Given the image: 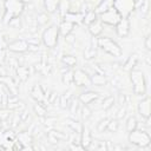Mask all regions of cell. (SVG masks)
<instances>
[{
    "instance_id": "277c9868",
    "label": "cell",
    "mask_w": 151,
    "mask_h": 151,
    "mask_svg": "<svg viewBox=\"0 0 151 151\" xmlns=\"http://www.w3.org/2000/svg\"><path fill=\"white\" fill-rule=\"evenodd\" d=\"M113 7L118 11L122 18H126L134 8L133 0H113Z\"/></svg>"
},
{
    "instance_id": "8992f818",
    "label": "cell",
    "mask_w": 151,
    "mask_h": 151,
    "mask_svg": "<svg viewBox=\"0 0 151 151\" xmlns=\"http://www.w3.org/2000/svg\"><path fill=\"white\" fill-rule=\"evenodd\" d=\"M100 20H101V22H105V24H107V25H117V22L122 19V15L118 13V11L112 6L111 8H109L107 11H105V12H103L101 14H100Z\"/></svg>"
},
{
    "instance_id": "8fae6325",
    "label": "cell",
    "mask_w": 151,
    "mask_h": 151,
    "mask_svg": "<svg viewBox=\"0 0 151 151\" xmlns=\"http://www.w3.org/2000/svg\"><path fill=\"white\" fill-rule=\"evenodd\" d=\"M88 29L93 35H98L103 31V26L99 20H93L91 24H88Z\"/></svg>"
},
{
    "instance_id": "4fadbf2b",
    "label": "cell",
    "mask_w": 151,
    "mask_h": 151,
    "mask_svg": "<svg viewBox=\"0 0 151 151\" xmlns=\"http://www.w3.org/2000/svg\"><path fill=\"white\" fill-rule=\"evenodd\" d=\"M72 26H73V24H72L71 21L65 20L64 22H61V25H60L59 29H60V32H61L64 35H67V34L72 31Z\"/></svg>"
},
{
    "instance_id": "3957f363",
    "label": "cell",
    "mask_w": 151,
    "mask_h": 151,
    "mask_svg": "<svg viewBox=\"0 0 151 151\" xmlns=\"http://www.w3.org/2000/svg\"><path fill=\"white\" fill-rule=\"evenodd\" d=\"M98 45H99V47L103 51H105L106 53L111 54L112 57H120L122 55V48H120V46L116 41H113L112 39L107 38V37L99 38L98 39Z\"/></svg>"
},
{
    "instance_id": "9a60e30c",
    "label": "cell",
    "mask_w": 151,
    "mask_h": 151,
    "mask_svg": "<svg viewBox=\"0 0 151 151\" xmlns=\"http://www.w3.org/2000/svg\"><path fill=\"white\" fill-rule=\"evenodd\" d=\"M136 126H137V120H136V118H133V117L129 118V120H127V130H129V131H132V130L136 129Z\"/></svg>"
},
{
    "instance_id": "6da1fadb",
    "label": "cell",
    "mask_w": 151,
    "mask_h": 151,
    "mask_svg": "<svg viewBox=\"0 0 151 151\" xmlns=\"http://www.w3.org/2000/svg\"><path fill=\"white\" fill-rule=\"evenodd\" d=\"M129 140L131 144L136 145V146H139V147H146L150 145L151 143V137L150 134L144 131V130H132L130 131V134H129Z\"/></svg>"
},
{
    "instance_id": "2e32d148",
    "label": "cell",
    "mask_w": 151,
    "mask_h": 151,
    "mask_svg": "<svg viewBox=\"0 0 151 151\" xmlns=\"http://www.w3.org/2000/svg\"><path fill=\"white\" fill-rule=\"evenodd\" d=\"M66 58H64V61L68 65V66H72V65H74L76 64V59L73 58V57H71V55H65Z\"/></svg>"
},
{
    "instance_id": "ba28073f",
    "label": "cell",
    "mask_w": 151,
    "mask_h": 151,
    "mask_svg": "<svg viewBox=\"0 0 151 151\" xmlns=\"http://www.w3.org/2000/svg\"><path fill=\"white\" fill-rule=\"evenodd\" d=\"M73 80L74 83L78 85V86H90L91 84V79L87 77V74L81 71V70H78L74 72V76H73Z\"/></svg>"
},
{
    "instance_id": "5b68a950",
    "label": "cell",
    "mask_w": 151,
    "mask_h": 151,
    "mask_svg": "<svg viewBox=\"0 0 151 151\" xmlns=\"http://www.w3.org/2000/svg\"><path fill=\"white\" fill-rule=\"evenodd\" d=\"M58 35H59V28H57L55 26H51L44 32L42 40L47 47H54L58 42Z\"/></svg>"
},
{
    "instance_id": "52a82bcc",
    "label": "cell",
    "mask_w": 151,
    "mask_h": 151,
    "mask_svg": "<svg viewBox=\"0 0 151 151\" xmlns=\"http://www.w3.org/2000/svg\"><path fill=\"white\" fill-rule=\"evenodd\" d=\"M24 8V4L20 0H7L6 1V9L9 13V18L18 15Z\"/></svg>"
},
{
    "instance_id": "9c48e42d",
    "label": "cell",
    "mask_w": 151,
    "mask_h": 151,
    "mask_svg": "<svg viewBox=\"0 0 151 151\" xmlns=\"http://www.w3.org/2000/svg\"><path fill=\"white\" fill-rule=\"evenodd\" d=\"M116 29H117V33H118V35L119 37H126L127 34H129V32H130V25H129V20L126 19V18H122L118 22H117V25H116Z\"/></svg>"
},
{
    "instance_id": "7a4b0ae2",
    "label": "cell",
    "mask_w": 151,
    "mask_h": 151,
    "mask_svg": "<svg viewBox=\"0 0 151 151\" xmlns=\"http://www.w3.org/2000/svg\"><path fill=\"white\" fill-rule=\"evenodd\" d=\"M131 81L133 85V92L137 96H143L146 91V81L144 73L139 70L131 71Z\"/></svg>"
},
{
    "instance_id": "5bb4252c",
    "label": "cell",
    "mask_w": 151,
    "mask_h": 151,
    "mask_svg": "<svg viewBox=\"0 0 151 151\" xmlns=\"http://www.w3.org/2000/svg\"><path fill=\"white\" fill-rule=\"evenodd\" d=\"M96 93H93V92H87V93H83L81 96H80V99L85 103V104H88L92 99H96Z\"/></svg>"
},
{
    "instance_id": "7c38bea8",
    "label": "cell",
    "mask_w": 151,
    "mask_h": 151,
    "mask_svg": "<svg viewBox=\"0 0 151 151\" xmlns=\"http://www.w3.org/2000/svg\"><path fill=\"white\" fill-rule=\"evenodd\" d=\"M9 48L13 50V51H17V52H22V51H25L27 48V44L25 41H22V40H20V41L17 40V41H14L13 44L9 45Z\"/></svg>"
},
{
    "instance_id": "e0dca14e",
    "label": "cell",
    "mask_w": 151,
    "mask_h": 151,
    "mask_svg": "<svg viewBox=\"0 0 151 151\" xmlns=\"http://www.w3.org/2000/svg\"><path fill=\"white\" fill-rule=\"evenodd\" d=\"M149 40H150V38H149V37H146V40H145V47H146L147 50H150V44H149Z\"/></svg>"
},
{
    "instance_id": "30bf717a",
    "label": "cell",
    "mask_w": 151,
    "mask_h": 151,
    "mask_svg": "<svg viewBox=\"0 0 151 151\" xmlns=\"http://www.w3.org/2000/svg\"><path fill=\"white\" fill-rule=\"evenodd\" d=\"M138 110H139V113L143 118L149 119V117H150V98L149 97H146L145 99H143L139 103Z\"/></svg>"
}]
</instances>
